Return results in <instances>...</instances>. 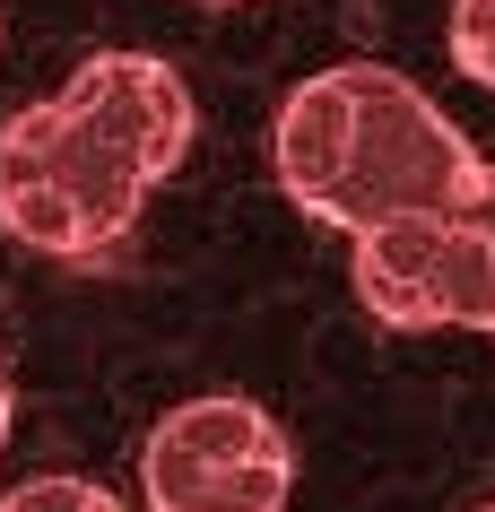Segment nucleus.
<instances>
[{"label":"nucleus","mask_w":495,"mask_h":512,"mask_svg":"<svg viewBox=\"0 0 495 512\" xmlns=\"http://www.w3.org/2000/svg\"><path fill=\"white\" fill-rule=\"evenodd\" d=\"M478 512H495V504H478Z\"/></svg>","instance_id":"nucleus-11"},{"label":"nucleus","mask_w":495,"mask_h":512,"mask_svg":"<svg viewBox=\"0 0 495 512\" xmlns=\"http://www.w3.org/2000/svg\"><path fill=\"white\" fill-rule=\"evenodd\" d=\"M0 512H122V495L96 478H70V469H44V478H18L0 495Z\"/></svg>","instance_id":"nucleus-7"},{"label":"nucleus","mask_w":495,"mask_h":512,"mask_svg":"<svg viewBox=\"0 0 495 512\" xmlns=\"http://www.w3.org/2000/svg\"><path fill=\"white\" fill-rule=\"evenodd\" d=\"M70 96H79V105L96 113L113 139H131L139 165H148L157 183L192 157L200 113H192V87L174 79L165 61H148V53H96V61H79V70H70Z\"/></svg>","instance_id":"nucleus-4"},{"label":"nucleus","mask_w":495,"mask_h":512,"mask_svg":"<svg viewBox=\"0 0 495 512\" xmlns=\"http://www.w3.org/2000/svg\"><path fill=\"white\" fill-rule=\"evenodd\" d=\"M426 330H487L495 339V243L461 209H443V243L426 270Z\"/></svg>","instance_id":"nucleus-6"},{"label":"nucleus","mask_w":495,"mask_h":512,"mask_svg":"<svg viewBox=\"0 0 495 512\" xmlns=\"http://www.w3.org/2000/svg\"><path fill=\"white\" fill-rule=\"evenodd\" d=\"M461 217L478 226V235L495 243V165H478V183H469V200H461Z\"/></svg>","instance_id":"nucleus-9"},{"label":"nucleus","mask_w":495,"mask_h":512,"mask_svg":"<svg viewBox=\"0 0 495 512\" xmlns=\"http://www.w3.org/2000/svg\"><path fill=\"white\" fill-rule=\"evenodd\" d=\"M287 486H296L287 426L244 391H200L165 408L139 443L148 512H287Z\"/></svg>","instance_id":"nucleus-3"},{"label":"nucleus","mask_w":495,"mask_h":512,"mask_svg":"<svg viewBox=\"0 0 495 512\" xmlns=\"http://www.w3.org/2000/svg\"><path fill=\"white\" fill-rule=\"evenodd\" d=\"M452 61L478 87H495V0H452Z\"/></svg>","instance_id":"nucleus-8"},{"label":"nucleus","mask_w":495,"mask_h":512,"mask_svg":"<svg viewBox=\"0 0 495 512\" xmlns=\"http://www.w3.org/2000/svg\"><path fill=\"white\" fill-rule=\"evenodd\" d=\"M148 191H157V174L139 165V148L113 139L70 87L0 122V226L27 252L96 261L105 243L139 226Z\"/></svg>","instance_id":"nucleus-1"},{"label":"nucleus","mask_w":495,"mask_h":512,"mask_svg":"<svg viewBox=\"0 0 495 512\" xmlns=\"http://www.w3.org/2000/svg\"><path fill=\"white\" fill-rule=\"evenodd\" d=\"M443 243V209H409V217H374L357 226V296L374 322L391 330H426V270Z\"/></svg>","instance_id":"nucleus-5"},{"label":"nucleus","mask_w":495,"mask_h":512,"mask_svg":"<svg viewBox=\"0 0 495 512\" xmlns=\"http://www.w3.org/2000/svg\"><path fill=\"white\" fill-rule=\"evenodd\" d=\"M478 148L461 122L426 96L417 79L383 70V61H348V131H339V165H330L313 217L322 226H374V217L409 209H461L478 183Z\"/></svg>","instance_id":"nucleus-2"},{"label":"nucleus","mask_w":495,"mask_h":512,"mask_svg":"<svg viewBox=\"0 0 495 512\" xmlns=\"http://www.w3.org/2000/svg\"><path fill=\"white\" fill-rule=\"evenodd\" d=\"M9 408L18 400H9V374H0V452H9Z\"/></svg>","instance_id":"nucleus-10"}]
</instances>
